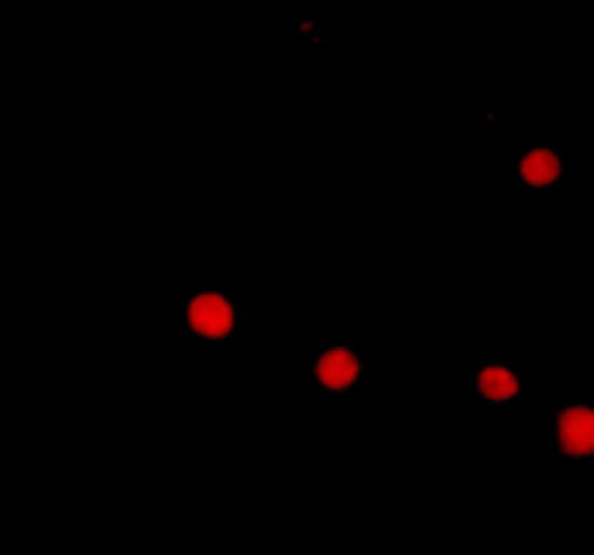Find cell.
Here are the masks:
<instances>
[{"label":"cell","mask_w":594,"mask_h":555,"mask_svg":"<svg viewBox=\"0 0 594 555\" xmlns=\"http://www.w3.org/2000/svg\"><path fill=\"white\" fill-rule=\"evenodd\" d=\"M185 327L198 340H230L237 334V303L223 289H198L185 298Z\"/></svg>","instance_id":"cell-1"},{"label":"cell","mask_w":594,"mask_h":555,"mask_svg":"<svg viewBox=\"0 0 594 555\" xmlns=\"http://www.w3.org/2000/svg\"><path fill=\"white\" fill-rule=\"evenodd\" d=\"M313 379L320 389L334 392H348L358 379H361V358L352 351V347H327V351H320V358L313 361Z\"/></svg>","instance_id":"cell-2"},{"label":"cell","mask_w":594,"mask_h":555,"mask_svg":"<svg viewBox=\"0 0 594 555\" xmlns=\"http://www.w3.org/2000/svg\"><path fill=\"white\" fill-rule=\"evenodd\" d=\"M557 445L570 458L594 455V406L574 403L557 416Z\"/></svg>","instance_id":"cell-3"},{"label":"cell","mask_w":594,"mask_h":555,"mask_svg":"<svg viewBox=\"0 0 594 555\" xmlns=\"http://www.w3.org/2000/svg\"><path fill=\"white\" fill-rule=\"evenodd\" d=\"M521 181L529 184V188H553L563 174V164L553 150H532L521 156V167H518Z\"/></svg>","instance_id":"cell-4"},{"label":"cell","mask_w":594,"mask_h":555,"mask_svg":"<svg viewBox=\"0 0 594 555\" xmlns=\"http://www.w3.org/2000/svg\"><path fill=\"white\" fill-rule=\"evenodd\" d=\"M518 376L511 372V368H500V364H487V368H479V376H476V392L484 400L490 403H508L518 396Z\"/></svg>","instance_id":"cell-5"}]
</instances>
